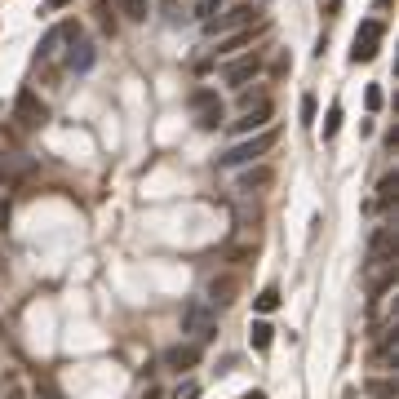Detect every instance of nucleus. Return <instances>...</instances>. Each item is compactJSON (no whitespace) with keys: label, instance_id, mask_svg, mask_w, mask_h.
<instances>
[{"label":"nucleus","instance_id":"1","mask_svg":"<svg viewBox=\"0 0 399 399\" xmlns=\"http://www.w3.org/2000/svg\"><path fill=\"white\" fill-rule=\"evenodd\" d=\"M280 142V129H262L258 138H249V142H240V147H231L226 156H217V165L222 169H240V165H253V160H262L266 151Z\"/></svg>","mask_w":399,"mask_h":399},{"label":"nucleus","instance_id":"2","mask_svg":"<svg viewBox=\"0 0 399 399\" xmlns=\"http://www.w3.org/2000/svg\"><path fill=\"white\" fill-rule=\"evenodd\" d=\"M182 332H191L195 341H213L217 337V315L208 302H186L182 306Z\"/></svg>","mask_w":399,"mask_h":399},{"label":"nucleus","instance_id":"3","mask_svg":"<svg viewBox=\"0 0 399 399\" xmlns=\"http://www.w3.org/2000/svg\"><path fill=\"white\" fill-rule=\"evenodd\" d=\"M14 120L23 129H45L49 125V107H45V98L36 89H18V98H14Z\"/></svg>","mask_w":399,"mask_h":399},{"label":"nucleus","instance_id":"4","mask_svg":"<svg viewBox=\"0 0 399 399\" xmlns=\"http://www.w3.org/2000/svg\"><path fill=\"white\" fill-rule=\"evenodd\" d=\"M382 36H386V23H382V18H368V23H359L355 49H350V62H373L377 49H382Z\"/></svg>","mask_w":399,"mask_h":399},{"label":"nucleus","instance_id":"5","mask_svg":"<svg viewBox=\"0 0 399 399\" xmlns=\"http://www.w3.org/2000/svg\"><path fill=\"white\" fill-rule=\"evenodd\" d=\"M258 14H262L258 5H235V9H226V14H217V18H204V32L208 36H226V32H235V27H253Z\"/></svg>","mask_w":399,"mask_h":399},{"label":"nucleus","instance_id":"6","mask_svg":"<svg viewBox=\"0 0 399 399\" xmlns=\"http://www.w3.org/2000/svg\"><path fill=\"white\" fill-rule=\"evenodd\" d=\"M160 364H165L169 373H191L200 364V341H178V346H169L165 355H160Z\"/></svg>","mask_w":399,"mask_h":399},{"label":"nucleus","instance_id":"7","mask_svg":"<svg viewBox=\"0 0 399 399\" xmlns=\"http://www.w3.org/2000/svg\"><path fill=\"white\" fill-rule=\"evenodd\" d=\"M262 75V53H244V58H235V62H226V71H222V80L226 84H235V89H240V84H249V80H258Z\"/></svg>","mask_w":399,"mask_h":399},{"label":"nucleus","instance_id":"8","mask_svg":"<svg viewBox=\"0 0 399 399\" xmlns=\"http://www.w3.org/2000/svg\"><path fill=\"white\" fill-rule=\"evenodd\" d=\"M262 32H266V27H235V32H226L222 40H217V58H235V53H244Z\"/></svg>","mask_w":399,"mask_h":399},{"label":"nucleus","instance_id":"9","mask_svg":"<svg viewBox=\"0 0 399 399\" xmlns=\"http://www.w3.org/2000/svg\"><path fill=\"white\" fill-rule=\"evenodd\" d=\"M275 116V102L271 98H258V102H249L244 107V116L235 120V133H253V129H266V120Z\"/></svg>","mask_w":399,"mask_h":399},{"label":"nucleus","instance_id":"10","mask_svg":"<svg viewBox=\"0 0 399 399\" xmlns=\"http://www.w3.org/2000/svg\"><path fill=\"white\" fill-rule=\"evenodd\" d=\"M32 178V160L27 156H0V186H23Z\"/></svg>","mask_w":399,"mask_h":399},{"label":"nucleus","instance_id":"11","mask_svg":"<svg viewBox=\"0 0 399 399\" xmlns=\"http://www.w3.org/2000/svg\"><path fill=\"white\" fill-rule=\"evenodd\" d=\"M271 182H275V169L271 165H253V169H244V173L235 178V191L253 195V191H266Z\"/></svg>","mask_w":399,"mask_h":399},{"label":"nucleus","instance_id":"12","mask_svg":"<svg viewBox=\"0 0 399 399\" xmlns=\"http://www.w3.org/2000/svg\"><path fill=\"white\" fill-rule=\"evenodd\" d=\"M75 36H80V23H62V27H53V32L40 40V62H49L53 53L62 49V45H71V40H75Z\"/></svg>","mask_w":399,"mask_h":399},{"label":"nucleus","instance_id":"13","mask_svg":"<svg viewBox=\"0 0 399 399\" xmlns=\"http://www.w3.org/2000/svg\"><path fill=\"white\" fill-rule=\"evenodd\" d=\"M368 258H373V266H386V262H395V226H377V235H373V249H368Z\"/></svg>","mask_w":399,"mask_h":399},{"label":"nucleus","instance_id":"14","mask_svg":"<svg viewBox=\"0 0 399 399\" xmlns=\"http://www.w3.org/2000/svg\"><path fill=\"white\" fill-rule=\"evenodd\" d=\"M235 293H240V280H235V275H213V280H208V298H213L217 306H231Z\"/></svg>","mask_w":399,"mask_h":399},{"label":"nucleus","instance_id":"15","mask_svg":"<svg viewBox=\"0 0 399 399\" xmlns=\"http://www.w3.org/2000/svg\"><path fill=\"white\" fill-rule=\"evenodd\" d=\"M66 66H71V71H89V66H93V45L84 40V36H75V40H71V53H66Z\"/></svg>","mask_w":399,"mask_h":399},{"label":"nucleus","instance_id":"16","mask_svg":"<svg viewBox=\"0 0 399 399\" xmlns=\"http://www.w3.org/2000/svg\"><path fill=\"white\" fill-rule=\"evenodd\" d=\"M271 341H275V328L266 324V319H253L249 324V346L253 350H271Z\"/></svg>","mask_w":399,"mask_h":399},{"label":"nucleus","instance_id":"17","mask_svg":"<svg viewBox=\"0 0 399 399\" xmlns=\"http://www.w3.org/2000/svg\"><path fill=\"white\" fill-rule=\"evenodd\" d=\"M116 9L129 18V23H147V14H151L147 0H116Z\"/></svg>","mask_w":399,"mask_h":399},{"label":"nucleus","instance_id":"18","mask_svg":"<svg viewBox=\"0 0 399 399\" xmlns=\"http://www.w3.org/2000/svg\"><path fill=\"white\" fill-rule=\"evenodd\" d=\"M200 129H217L222 125V98L217 102H208V107H200V120H195Z\"/></svg>","mask_w":399,"mask_h":399},{"label":"nucleus","instance_id":"19","mask_svg":"<svg viewBox=\"0 0 399 399\" xmlns=\"http://www.w3.org/2000/svg\"><path fill=\"white\" fill-rule=\"evenodd\" d=\"M395 195H399V173H386L382 182H377V204H391Z\"/></svg>","mask_w":399,"mask_h":399},{"label":"nucleus","instance_id":"20","mask_svg":"<svg viewBox=\"0 0 399 399\" xmlns=\"http://www.w3.org/2000/svg\"><path fill=\"white\" fill-rule=\"evenodd\" d=\"M253 306H258V311H262V315H271V311H275V306H280V289H275V284H271V289H262V293H258V298H253Z\"/></svg>","mask_w":399,"mask_h":399},{"label":"nucleus","instance_id":"21","mask_svg":"<svg viewBox=\"0 0 399 399\" xmlns=\"http://www.w3.org/2000/svg\"><path fill=\"white\" fill-rule=\"evenodd\" d=\"M337 129H341V107L332 102V107H328V120H324V142L337 138Z\"/></svg>","mask_w":399,"mask_h":399},{"label":"nucleus","instance_id":"22","mask_svg":"<svg viewBox=\"0 0 399 399\" xmlns=\"http://www.w3.org/2000/svg\"><path fill=\"white\" fill-rule=\"evenodd\" d=\"M98 23H102V32H107V36H116V18H111L107 0H98Z\"/></svg>","mask_w":399,"mask_h":399},{"label":"nucleus","instance_id":"23","mask_svg":"<svg viewBox=\"0 0 399 399\" xmlns=\"http://www.w3.org/2000/svg\"><path fill=\"white\" fill-rule=\"evenodd\" d=\"M208 102H217V93H213V89H195V93H191V111L208 107Z\"/></svg>","mask_w":399,"mask_h":399},{"label":"nucleus","instance_id":"24","mask_svg":"<svg viewBox=\"0 0 399 399\" xmlns=\"http://www.w3.org/2000/svg\"><path fill=\"white\" fill-rule=\"evenodd\" d=\"M364 102H368V111H382V102H386V93L377 89V84H368V93H364Z\"/></svg>","mask_w":399,"mask_h":399},{"label":"nucleus","instance_id":"25","mask_svg":"<svg viewBox=\"0 0 399 399\" xmlns=\"http://www.w3.org/2000/svg\"><path fill=\"white\" fill-rule=\"evenodd\" d=\"M315 120V93H302V125Z\"/></svg>","mask_w":399,"mask_h":399},{"label":"nucleus","instance_id":"26","mask_svg":"<svg viewBox=\"0 0 399 399\" xmlns=\"http://www.w3.org/2000/svg\"><path fill=\"white\" fill-rule=\"evenodd\" d=\"M368 391H373L377 399H395V386H391V382H373Z\"/></svg>","mask_w":399,"mask_h":399},{"label":"nucleus","instance_id":"27","mask_svg":"<svg viewBox=\"0 0 399 399\" xmlns=\"http://www.w3.org/2000/svg\"><path fill=\"white\" fill-rule=\"evenodd\" d=\"M226 258H231V262H244V258H253V244H235V249L226 253Z\"/></svg>","mask_w":399,"mask_h":399},{"label":"nucleus","instance_id":"28","mask_svg":"<svg viewBox=\"0 0 399 399\" xmlns=\"http://www.w3.org/2000/svg\"><path fill=\"white\" fill-rule=\"evenodd\" d=\"M213 9H222V0H200L195 14H200V18H213Z\"/></svg>","mask_w":399,"mask_h":399},{"label":"nucleus","instance_id":"29","mask_svg":"<svg viewBox=\"0 0 399 399\" xmlns=\"http://www.w3.org/2000/svg\"><path fill=\"white\" fill-rule=\"evenodd\" d=\"M195 395H200V386H195V382H186L182 391H178V399H195Z\"/></svg>","mask_w":399,"mask_h":399},{"label":"nucleus","instance_id":"30","mask_svg":"<svg viewBox=\"0 0 399 399\" xmlns=\"http://www.w3.org/2000/svg\"><path fill=\"white\" fill-rule=\"evenodd\" d=\"M5 226H9V200L0 195V231H5Z\"/></svg>","mask_w":399,"mask_h":399},{"label":"nucleus","instance_id":"31","mask_svg":"<svg viewBox=\"0 0 399 399\" xmlns=\"http://www.w3.org/2000/svg\"><path fill=\"white\" fill-rule=\"evenodd\" d=\"M142 399H165V391H160V386H147V395Z\"/></svg>","mask_w":399,"mask_h":399},{"label":"nucleus","instance_id":"32","mask_svg":"<svg viewBox=\"0 0 399 399\" xmlns=\"http://www.w3.org/2000/svg\"><path fill=\"white\" fill-rule=\"evenodd\" d=\"M66 5H71V0H49V9H66Z\"/></svg>","mask_w":399,"mask_h":399},{"label":"nucleus","instance_id":"33","mask_svg":"<svg viewBox=\"0 0 399 399\" xmlns=\"http://www.w3.org/2000/svg\"><path fill=\"white\" fill-rule=\"evenodd\" d=\"M160 5H165V9H169V14H173V9H178V0H160Z\"/></svg>","mask_w":399,"mask_h":399},{"label":"nucleus","instance_id":"34","mask_svg":"<svg viewBox=\"0 0 399 399\" xmlns=\"http://www.w3.org/2000/svg\"><path fill=\"white\" fill-rule=\"evenodd\" d=\"M240 399H266V395L262 391H249V395H240Z\"/></svg>","mask_w":399,"mask_h":399},{"label":"nucleus","instance_id":"35","mask_svg":"<svg viewBox=\"0 0 399 399\" xmlns=\"http://www.w3.org/2000/svg\"><path fill=\"white\" fill-rule=\"evenodd\" d=\"M9 271V262H5V253H0V275H5Z\"/></svg>","mask_w":399,"mask_h":399}]
</instances>
